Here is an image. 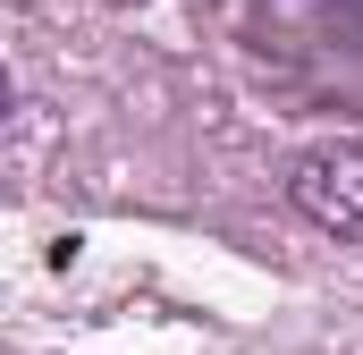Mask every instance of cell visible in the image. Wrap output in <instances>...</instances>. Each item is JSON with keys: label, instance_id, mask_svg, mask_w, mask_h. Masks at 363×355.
Instances as JSON below:
<instances>
[{"label": "cell", "instance_id": "cell-1", "mask_svg": "<svg viewBox=\"0 0 363 355\" xmlns=\"http://www.w3.org/2000/svg\"><path fill=\"white\" fill-rule=\"evenodd\" d=\"M287 195H296V212H304L313 229L363 237V144H321V153H304L296 178H287Z\"/></svg>", "mask_w": 363, "mask_h": 355}]
</instances>
